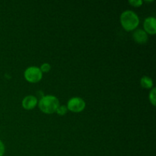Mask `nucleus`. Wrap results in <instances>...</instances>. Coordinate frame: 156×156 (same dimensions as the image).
<instances>
[{"label":"nucleus","mask_w":156,"mask_h":156,"mask_svg":"<svg viewBox=\"0 0 156 156\" xmlns=\"http://www.w3.org/2000/svg\"><path fill=\"white\" fill-rule=\"evenodd\" d=\"M37 105L42 112L47 114H51L56 111L58 107L59 106V101L56 96L48 94V95L43 96Z\"/></svg>","instance_id":"f257e3e1"},{"label":"nucleus","mask_w":156,"mask_h":156,"mask_svg":"<svg viewBox=\"0 0 156 156\" xmlns=\"http://www.w3.org/2000/svg\"><path fill=\"white\" fill-rule=\"evenodd\" d=\"M120 23L122 27L126 31H131L138 27L140 18L138 15L131 10L124 11L120 15Z\"/></svg>","instance_id":"f03ea898"},{"label":"nucleus","mask_w":156,"mask_h":156,"mask_svg":"<svg viewBox=\"0 0 156 156\" xmlns=\"http://www.w3.org/2000/svg\"><path fill=\"white\" fill-rule=\"evenodd\" d=\"M24 79L30 83H37L43 78V73L39 67L30 66L26 69L24 73Z\"/></svg>","instance_id":"7ed1b4c3"},{"label":"nucleus","mask_w":156,"mask_h":156,"mask_svg":"<svg viewBox=\"0 0 156 156\" xmlns=\"http://www.w3.org/2000/svg\"><path fill=\"white\" fill-rule=\"evenodd\" d=\"M85 101L79 97H74L69 99L67 103V109L68 111L74 113L82 112L85 108Z\"/></svg>","instance_id":"20e7f679"},{"label":"nucleus","mask_w":156,"mask_h":156,"mask_svg":"<svg viewBox=\"0 0 156 156\" xmlns=\"http://www.w3.org/2000/svg\"><path fill=\"white\" fill-rule=\"evenodd\" d=\"M144 31L146 34L151 35L155 34L156 33V19L155 17H148L145 19L143 23Z\"/></svg>","instance_id":"39448f33"},{"label":"nucleus","mask_w":156,"mask_h":156,"mask_svg":"<svg viewBox=\"0 0 156 156\" xmlns=\"http://www.w3.org/2000/svg\"><path fill=\"white\" fill-rule=\"evenodd\" d=\"M38 101L36 97L33 95H27L22 100V107L25 110H32L37 106Z\"/></svg>","instance_id":"423d86ee"},{"label":"nucleus","mask_w":156,"mask_h":156,"mask_svg":"<svg viewBox=\"0 0 156 156\" xmlns=\"http://www.w3.org/2000/svg\"><path fill=\"white\" fill-rule=\"evenodd\" d=\"M133 39L137 44H145L147 43L148 41V34L144 31V30L142 29H138L134 31Z\"/></svg>","instance_id":"0eeeda50"},{"label":"nucleus","mask_w":156,"mask_h":156,"mask_svg":"<svg viewBox=\"0 0 156 156\" xmlns=\"http://www.w3.org/2000/svg\"><path fill=\"white\" fill-rule=\"evenodd\" d=\"M140 85L143 88H146V89H150L153 88V81L149 76H143L140 80Z\"/></svg>","instance_id":"6e6552de"},{"label":"nucleus","mask_w":156,"mask_h":156,"mask_svg":"<svg viewBox=\"0 0 156 156\" xmlns=\"http://www.w3.org/2000/svg\"><path fill=\"white\" fill-rule=\"evenodd\" d=\"M156 88H152V89L151 90L150 93H149V101H150L151 104H152L153 106H155L156 105Z\"/></svg>","instance_id":"1a4fd4ad"},{"label":"nucleus","mask_w":156,"mask_h":156,"mask_svg":"<svg viewBox=\"0 0 156 156\" xmlns=\"http://www.w3.org/2000/svg\"><path fill=\"white\" fill-rule=\"evenodd\" d=\"M68 111V109H67V107L65 106V105H59L58 107L57 110H56V113L59 116H63L65 115L66 114Z\"/></svg>","instance_id":"9d476101"},{"label":"nucleus","mask_w":156,"mask_h":156,"mask_svg":"<svg viewBox=\"0 0 156 156\" xmlns=\"http://www.w3.org/2000/svg\"><path fill=\"white\" fill-rule=\"evenodd\" d=\"M40 69H41V71L42 72V73H49V72L50 71V69H51V66H50L49 63H47V62H45V63H43L42 65H41Z\"/></svg>","instance_id":"9b49d317"},{"label":"nucleus","mask_w":156,"mask_h":156,"mask_svg":"<svg viewBox=\"0 0 156 156\" xmlns=\"http://www.w3.org/2000/svg\"><path fill=\"white\" fill-rule=\"evenodd\" d=\"M129 3L133 7H140L143 5V2L142 0H129Z\"/></svg>","instance_id":"f8f14e48"},{"label":"nucleus","mask_w":156,"mask_h":156,"mask_svg":"<svg viewBox=\"0 0 156 156\" xmlns=\"http://www.w3.org/2000/svg\"><path fill=\"white\" fill-rule=\"evenodd\" d=\"M5 151V148L4 143L0 140V156L4 155Z\"/></svg>","instance_id":"ddd939ff"}]
</instances>
